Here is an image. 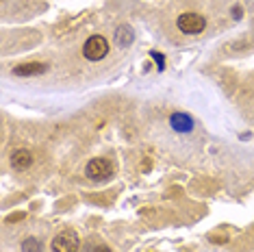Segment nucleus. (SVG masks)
I'll return each mask as SVG.
<instances>
[{
	"mask_svg": "<svg viewBox=\"0 0 254 252\" xmlns=\"http://www.w3.org/2000/svg\"><path fill=\"white\" fill-rule=\"evenodd\" d=\"M109 53V42L102 35H91L83 46V55L89 61H100Z\"/></svg>",
	"mask_w": 254,
	"mask_h": 252,
	"instance_id": "nucleus-1",
	"label": "nucleus"
},
{
	"mask_svg": "<svg viewBox=\"0 0 254 252\" xmlns=\"http://www.w3.org/2000/svg\"><path fill=\"white\" fill-rule=\"evenodd\" d=\"M176 26L181 28L185 35H198L206 28V20L200 13H183L176 20Z\"/></svg>",
	"mask_w": 254,
	"mask_h": 252,
	"instance_id": "nucleus-2",
	"label": "nucleus"
},
{
	"mask_svg": "<svg viewBox=\"0 0 254 252\" xmlns=\"http://www.w3.org/2000/svg\"><path fill=\"white\" fill-rule=\"evenodd\" d=\"M85 172H87V176L91 181H107L113 174V165L109 159H91Z\"/></svg>",
	"mask_w": 254,
	"mask_h": 252,
	"instance_id": "nucleus-3",
	"label": "nucleus"
},
{
	"mask_svg": "<svg viewBox=\"0 0 254 252\" xmlns=\"http://www.w3.org/2000/svg\"><path fill=\"white\" fill-rule=\"evenodd\" d=\"M78 235L74 231H63L53 239V252H78Z\"/></svg>",
	"mask_w": 254,
	"mask_h": 252,
	"instance_id": "nucleus-4",
	"label": "nucleus"
},
{
	"mask_svg": "<svg viewBox=\"0 0 254 252\" xmlns=\"http://www.w3.org/2000/svg\"><path fill=\"white\" fill-rule=\"evenodd\" d=\"M48 70L46 63H37V61H28V63H20V65L13 67V74L15 76H37V74H44Z\"/></svg>",
	"mask_w": 254,
	"mask_h": 252,
	"instance_id": "nucleus-5",
	"label": "nucleus"
},
{
	"mask_svg": "<svg viewBox=\"0 0 254 252\" xmlns=\"http://www.w3.org/2000/svg\"><path fill=\"white\" fill-rule=\"evenodd\" d=\"M170 124L176 133H189L193 128V120L187 116V113H172Z\"/></svg>",
	"mask_w": 254,
	"mask_h": 252,
	"instance_id": "nucleus-6",
	"label": "nucleus"
},
{
	"mask_svg": "<svg viewBox=\"0 0 254 252\" xmlns=\"http://www.w3.org/2000/svg\"><path fill=\"white\" fill-rule=\"evenodd\" d=\"M11 165H13V170H28L33 165V154L24 150V148H20V150H15L11 154Z\"/></svg>",
	"mask_w": 254,
	"mask_h": 252,
	"instance_id": "nucleus-7",
	"label": "nucleus"
},
{
	"mask_svg": "<svg viewBox=\"0 0 254 252\" xmlns=\"http://www.w3.org/2000/svg\"><path fill=\"white\" fill-rule=\"evenodd\" d=\"M135 35H132V28L130 26H120L118 31H115V44L118 46H128Z\"/></svg>",
	"mask_w": 254,
	"mask_h": 252,
	"instance_id": "nucleus-8",
	"label": "nucleus"
},
{
	"mask_svg": "<svg viewBox=\"0 0 254 252\" xmlns=\"http://www.w3.org/2000/svg\"><path fill=\"white\" fill-rule=\"evenodd\" d=\"M22 252H42V242L37 237H28L22 242Z\"/></svg>",
	"mask_w": 254,
	"mask_h": 252,
	"instance_id": "nucleus-9",
	"label": "nucleus"
},
{
	"mask_svg": "<svg viewBox=\"0 0 254 252\" xmlns=\"http://www.w3.org/2000/svg\"><path fill=\"white\" fill-rule=\"evenodd\" d=\"M152 57H154V61L159 63V70H163V55H161V53H152Z\"/></svg>",
	"mask_w": 254,
	"mask_h": 252,
	"instance_id": "nucleus-10",
	"label": "nucleus"
},
{
	"mask_svg": "<svg viewBox=\"0 0 254 252\" xmlns=\"http://www.w3.org/2000/svg\"><path fill=\"white\" fill-rule=\"evenodd\" d=\"M94 252H111V250H109V248H107V246H98V248H96Z\"/></svg>",
	"mask_w": 254,
	"mask_h": 252,
	"instance_id": "nucleus-11",
	"label": "nucleus"
}]
</instances>
